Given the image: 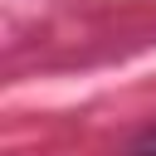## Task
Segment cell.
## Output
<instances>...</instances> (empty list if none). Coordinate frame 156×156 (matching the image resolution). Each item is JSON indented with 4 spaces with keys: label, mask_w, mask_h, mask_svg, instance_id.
I'll list each match as a JSON object with an SVG mask.
<instances>
[{
    "label": "cell",
    "mask_w": 156,
    "mask_h": 156,
    "mask_svg": "<svg viewBox=\"0 0 156 156\" xmlns=\"http://www.w3.org/2000/svg\"><path fill=\"white\" fill-rule=\"evenodd\" d=\"M136 156H156V132H151V136H146V141L136 146Z\"/></svg>",
    "instance_id": "cell-1"
}]
</instances>
